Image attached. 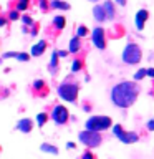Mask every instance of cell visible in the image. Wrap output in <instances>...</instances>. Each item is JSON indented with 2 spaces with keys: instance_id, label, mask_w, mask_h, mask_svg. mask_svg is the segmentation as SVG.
Wrapping results in <instances>:
<instances>
[{
  "instance_id": "obj_1",
  "label": "cell",
  "mask_w": 154,
  "mask_h": 159,
  "mask_svg": "<svg viewBox=\"0 0 154 159\" xmlns=\"http://www.w3.org/2000/svg\"><path fill=\"white\" fill-rule=\"evenodd\" d=\"M138 94H139V86L134 81H121L113 86L111 101L114 106L126 109L136 103Z\"/></svg>"
},
{
  "instance_id": "obj_2",
  "label": "cell",
  "mask_w": 154,
  "mask_h": 159,
  "mask_svg": "<svg viewBox=\"0 0 154 159\" xmlns=\"http://www.w3.org/2000/svg\"><path fill=\"white\" fill-rule=\"evenodd\" d=\"M78 91H79V86L78 83H73V81H63L61 84L58 86V96L66 103H75L78 98Z\"/></svg>"
},
{
  "instance_id": "obj_3",
  "label": "cell",
  "mask_w": 154,
  "mask_h": 159,
  "mask_svg": "<svg viewBox=\"0 0 154 159\" xmlns=\"http://www.w3.org/2000/svg\"><path fill=\"white\" fill-rule=\"evenodd\" d=\"M121 58L126 65H138L143 58V52L139 48V45L138 43H128L123 50Z\"/></svg>"
},
{
  "instance_id": "obj_4",
  "label": "cell",
  "mask_w": 154,
  "mask_h": 159,
  "mask_svg": "<svg viewBox=\"0 0 154 159\" xmlns=\"http://www.w3.org/2000/svg\"><path fill=\"white\" fill-rule=\"evenodd\" d=\"M113 124L111 118L109 116H91L86 119V123H84V128L88 129V131H93V133H99V131H104V129H108L109 126Z\"/></svg>"
},
{
  "instance_id": "obj_5",
  "label": "cell",
  "mask_w": 154,
  "mask_h": 159,
  "mask_svg": "<svg viewBox=\"0 0 154 159\" xmlns=\"http://www.w3.org/2000/svg\"><path fill=\"white\" fill-rule=\"evenodd\" d=\"M78 139H79V143L84 144L86 148H98L103 141V138L99 133H93V131H88V129L78 133Z\"/></svg>"
},
{
  "instance_id": "obj_6",
  "label": "cell",
  "mask_w": 154,
  "mask_h": 159,
  "mask_svg": "<svg viewBox=\"0 0 154 159\" xmlns=\"http://www.w3.org/2000/svg\"><path fill=\"white\" fill-rule=\"evenodd\" d=\"M50 118H52V121L55 124L61 126V124H66L68 118H70V113H68L66 106H63V104H57V106L53 108L52 114H50Z\"/></svg>"
},
{
  "instance_id": "obj_7",
  "label": "cell",
  "mask_w": 154,
  "mask_h": 159,
  "mask_svg": "<svg viewBox=\"0 0 154 159\" xmlns=\"http://www.w3.org/2000/svg\"><path fill=\"white\" fill-rule=\"evenodd\" d=\"M91 42H93V45H94L98 50H104V48H106V45H108V42H106V33H104V30H103L101 27H96V28L93 30V33H91Z\"/></svg>"
},
{
  "instance_id": "obj_8",
  "label": "cell",
  "mask_w": 154,
  "mask_h": 159,
  "mask_svg": "<svg viewBox=\"0 0 154 159\" xmlns=\"http://www.w3.org/2000/svg\"><path fill=\"white\" fill-rule=\"evenodd\" d=\"M17 129H18L20 133H25V134L32 133V129H33V121H32V119H28V118L20 119V121L17 123Z\"/></svg>"
},
{
  "instance_id": "obj_9",
  "label": "cell",
  "mask_w": 154,
  "mask_h": 159,
  "mask_svg": "<svg viewBox=\"0 0 154 159\" xmlns=\"http://www.w3.org/2000/svg\"><path fill=\"white\" fill-rule=\"evenodd\" d=\"M118 139L124 144H133L139 139V136H138V133H134V131H123V134Z\"/></svg>"
},
{
  "instance_id": "obj_10",
  "label": "cell",
  "mask_w": 154,
  "mask_h": 159,
  "mask_svg": "<svg viewBox=\"0 0 154 159\" xmlns=\"http://www.w3.org/2000/svg\"><path fill=\"white\" fill-rule=\"evenodd\" d=\"M147 18H149V12H147L146 8H141L136 13V28L138 30H143L144 28V23H146Z\"/></svg>"
},
{
  "instance_id": "obj_11",
  "label": "cell",
  "mask_w": 154,
  "mask_h": 159,
  "mask_svg": "<svg viewBox=\"0 0 154 159\" xmlns=\"http://www.w3.org/2000/svg\"><path fill=\"white\" fill-rule=\"evenodd\" d=\"M45 50H47V42H45V40H40L38 43H35L32 47L30 53H32V57H42L45 53Z\"/></svg>"
},
{
  "instance_id": "obj_12",
  "label": "cell",
  "mask_w": 154,
  "mask_h": 159,
  "mask_svg": "<svg viewBox=\"0 0 154 159\" xmlns=\"http://www.w3.org/2000/svg\"><path fill=\"white\" fill-rule=\"evenodd\" d=\"M93 17H94V20H96V22H104V20H108L103 5H96V7L93 8Z\"/></svg>"
},
{
  "instance_id": "obj_13",
  "label": "cell",
  "mask_w": 154,
  "mask_h": 159,
  "mask_svg": "<svg viewBox=\"0 0 154 159\" xmlns=\"http://www.w3.org/2000/svg\"><path fill=\"white\" fill-rule=\"evenodd\" d=\"M103 7H104V12H106V18L108 20H113L114 15H116V10H114L113 2H111V0H106V2L103 3Z\"/></svg>"
},
{
  "instance_id": "obj_14",
  "label": "cell",
  "mask_w": 154,
  "mask_h": 159,
  "mask_svg": "<svg viewBox=\"0 0 154 159\" xmlns=\"http://www.w3.org/2000/svg\"><path fill=\"white\" fill-rule=\"evenodd\" d=\"M79 47H81L79 37H73L71 40H70V45H68V53H76V52H79Z\"/></svg>"
},
{
  "instance_id": "obj_15",
  "label": "cell",
  "mask_w": 154,
  "mask_h": 159,
  "mask_svg": "<svg viewBox=\"0 0 154 159\" xmlns=\"http://www.w3.org/2000/svg\"><path fill=\"white\" fill-rule=\"evenodd\" d=\"M50 8L53 10H70V3L61 0H50Z\"/></svg>"
},
{
  "instance_id": "obj_16",
  "label": "cell",
  "mask_w": 154,
  "mask_h": 159,
  "mask_svg": "<svg viewBox=\"0 0 154 159\" xmlns=\"http://www.w3.org/2000/svg\"><path fill=\"white\" fill-rule=\"evenodd\" d=\"M58 58H60L58 52H53L52 58H50V71L52 73H57V70H58Z\"/></svg>"
},
{
  "instance_id": "obj_17",
  "label": "cell",
  "mask_w": 154,
  "mask_h": 159,
  "mask_svg": "<svg viewBox=\"0 0 154 159\" xmlns=\"http://www.w3.org/2000/svg\"><path fill=\"white\" fill-rule=\"evenodd\" d=\"M40 149H42L43 152L53 154V156H57V154H58V148H57V146H53V144H48V143H43L42 146H40Z\"/></svg>"
},
{
  "instance_id": "obj_18",
  "label": "cell",
  "mask_w": 154,
  "mask_h": 159,
  "mask_svg": "<svg viewBox=\"0 0 154 159\" xmlns=\"http://www.w3.org/2000/svg\"><path fill=\"white\" fill-rule=\"evenodd\" d=\"M53 27H57L58 30H61L66 27V18L61 17V15H58V17H55L53 18Z\"/></svg>"
},
{
  "instance_id": "obj_19",
  "label": "cell",
  "mask_w": 154,
  "mask_h": 159,
  "mask_svg": "<svg viewBox=\"0 0 154 159\" xmlns=\"http://www.w3.org/2000/svg\"><path fill=\"white\" fill-rule=\"evenodd\" d=\"M37 124H38V128H43L45 124H47V121H48V114L47 113H38L37 114Z\"/></svg>"
},
{
  "instance_id": "obj_20",
  "label": "cell",
  "mask_w": 154,
  "mask_h": 159,
  "mask_svg": "<svg viewBox=\"0 0 154 159\" xmlns=\"http://www.w3.org/2000/svg\"><path fill=\"white\" fill-rule=\"evenodd\" d=\"M144 76H147V70H146V68H141V70H138V71L134 73V80H136V81L143 80Z\"/></svg>"
},
{
  "instance_id": "obj_21",
  "label": "cell",
  "mask_w": 154,
  "mask_h": 159,
  "mask_svg": "<svg viewBox=\"0 0 154 159\" xmlns=\"http://www.w3.org/2000/svg\"><path fill=\"white\" fill-rule=\"evenodd\" d=\"M28 0H17V10L18 12H23V10L28 8Z\"/></svg>"
},
{
  "instance_id": "obj_22",
  "label": "cell",
  "mask_w": 154,
  "mask_h": 159,
  "mask_svg": "<svg viewBox=\"0 0 154 159\" xmlns=\"http://www.w3.org/2000/svg\"><path fill=\"white\" fill-rule=\"evenodd\" d=\"M123 131H124V128L121 126V124H114L113 126V136L114 138H119L123 134Z\"/></svg>"
},
{
  "instance_id": "obj_23",
  "label": "cell",
  "mask_w": 154,
  "mask_h": 159,
  "mask_svg": "<svg viewBox=\"0 0 154 159\" xmlns=\"http://www.w3.org/2000/svg\"><path fill=\"white\" fill-rule=\"evenodd\" d=\"M86 35H88V28L84 27V25H79V27L76 28V37L83 38V37H86Z\"/></svg>"
},
{
  "instance_id": "obj_24",
  "label": "cell",
  "mask_w": 154,
  "mask_h": 159,
  "mask_svg": "<svg viewBox=\"0 0 154 159\" xmlns=\"http://www.w3.org/2000/svg\"><path fill=\"white\" fill-rule=\"evenodd\" d=\"M81 68H83V61H81V60H75L73 65H71V71L73 73H78Z\"/></svg>"
},
{
  "instance_id": "obj_25",
  "label": "cell",
  "mask_w": 154,
  "mask_h": 159,
  "mask_svg": "<svg viewBox=\"0 0 154 159\" xmlns=\"http://www.w3.org/2000/svg\"><path fill=\"white\" fill-rule=\"evenodd\" d=\"M33 89H37V91H40V89H43V91H47V88H45V83H43V80H35V81H33Z\"/></svg>"
},
{
  "instance_id": "obj_26",
  "label": "cell",
  "mask_w": 154,
  "mask_h": 159,
  "mask_svg": "<svg viewBox=\"0 0 154 159\" xmlns=\"http://www.w3.org/2000/svg\"><path fill=\"white\" fill-rule=\"evenodd\" d=\"M17 60H18V61H28V60H30V55L25 53V52H18Z\"/></svg>"
},
{
  "instance_id": "obj_27",
  "label": "cell",
  "mask_w": 154,
  "mask_h": 159,
  "mask_svg": "<svg viewBox=\"0 0 154 159\" xmlns=\"http://www.w3.org/2000/svg\"><path fill=\"white\" fill-rule=\"evenodd\" d=\"M8 18L10 20H18V18H22V17H20L18 10H12V12H8Z\"/></svg>"
},
{
  "instance_id": "obj_28",
  "label": "cell",
  "mask_w": 154,
  "mask_h": 159,
  "mask_svg": "<svg viewBox=\"0 0 154 159\" xmlns=\"http://www.w3.org/2000/svg\"><path fill=\"white\" fill-rule=\"evenodd\" d=\"M81 159H96V157H94V154L91 151H84L81 154Z\"/></svg>"
},
{
  "instance_id": "obj_29",
  "label": "cell",
  "mask_w": 154,
  "mask_h": 159,
  "mask_svg": "<svg viewBox=\"0 0 154 159\" xmlns=\"http://www.w3.org/2000/svg\"><path fill=\"white\" fill-rule=\"evenodd\" d=\"M22 22L25 25H33V20H32V17H28V15H22Z\"/></svg>"
},
{
  "instance_id": "obj_30",
  "label": "cell",
  "mask_w": 154,
  "mask_h": 159,
  "mask_svg": "<svg viewBox=\"0 0 154 159\" xmlns=\"http://www.w3.org/2000/svg\"><path fill=\"white\" fill-rule=\"evenodd\" d=\"M38 5H40V8H42V10H47V8H48L47 0H38Z\"/></svg>"
},
{
  "instance_id": "obj_31",
  "label": "cell",
  "mask_w": 154,
  "mask_h": 159,
  "mask_svg": "<svg viewBox=\"0 0 154 159\" xmlns=\"http://www.w3.org/2000/svg\"><path fill=\"white\" fill-rule=\"evenodd\" d=\"M17 55H18V53H15V52H8V53H5L2 58H3V60H5V58H12V57H13V58H17Z\"/></svg>"
},
{
  "instance_id": "obj_32",
  "label": "cell",
  "mask_w": 154,
  "mask_h": 159,
  "mask_svg": "<svg viewBox=\"0 0 154 159\" xmlns=\"http://www.w3.org/2000/svg\"><path fill=\"white\" fill-rule=\"evenodd\" d=\"M146 128L149 129V131H154V118H152V119H149V121H147Z\"/></svg>"
},
{
  "instance_id": "obj_33",
  "label": "cell",
  "mask_w": 154,
  "mask_h": 159,
  "mask_svg": "<svg viewBox=\"0 0 154 159\" xmlns=\"http://www.w3.org/2000/svg\"><path fill=\"white\" fill-rule=\"evenodd\" d=\"M32 27H33V28H32V37H35V35L38 33V25H35V23H33Z\"/></svg>"
},
{
  "instance_id": "obj_34",
  "label": "cell",
  "mask_w": 154,
  "mask_h": 159,
  "mask_svg": "<svg viewBox=\"0 0 154 159\" xmlns=\"http://www.w3.org/2000/svg\"><path fill=\"white\" fill-rule=\"evenodd\" d=\"M58 55H60V58H66V57H68L66 50H60V52H58Z\"/></svg>"
},
{
  "instance_id": "obj_35",
  "label": "cell",
  "mask_w": 154,
  "mask_h": 159,
  "mask_svg": "<svg viewBox=\"0 0 154 159\" xmlns=\"http://www.w3.org/2000/svg\"><path fill=\"white\" fill-rule=\"evenodd\" d=\"M147 76H151L154 80V68H147Z\"/></svg>"
},
{
  "instance_id": "obj_36",
  "label": "cell",
  "mask_w": 154,
  "mask_h": 159,
  "mask_svg": "<svg viewBox=\"0 0 154 159\" xmlns=\"http://www.w3.org/2000/svg\"><path fill=\"white\" fill-rule=\"evenodd\" d=\"M114 2H116L119 7H124V5H126V0H114Z\"/></svg>"
},
{
  "instance_id": "obj_37",
  "label": "cell",
  "mask_w": 154,
  "mask_h": 159,
  "mask_svg": "<svg viewBox=\"0 0 154 159\" xmlns=\"http://www.w3.org/2000/svg\"><path fill=\"white\" fill-rule=\"evenodd\" d=\"M66 148H68V149H75L76 146H75V143H71V141H70V143H66Z\"/></svg>"
},
{
  "instance_id": "obj_38",
  "label": "cell",
  "mask_w": 154,
  "mask_h": 159,
  "mask_svg": "<svg viewBox=\"0 0 154 159\" xmlns=\"http://www.w3.org/2000/svg\"><path fill=\"white\" fill-rule=\"evenodd\" d=\"M89 2H98V0H89Z\"/></svg>"
}]
</instances>
